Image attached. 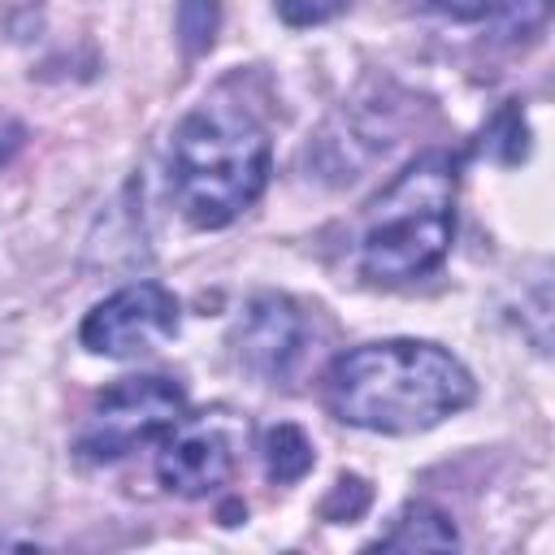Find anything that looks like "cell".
I'll return each mask as SVG.
<instances>
[{"label":"cell","mask_w":555,"mask_h":555,"mask_svg":"<svg viewBox=\"0 0 555 555\" xmlns=\"http://www.w3.org/2000/svg\"><path fill=\"white\" fill-rule=\"evenodd\" d=\"M325 408L369 434H425L464 412L477 395L473 373L438 343L382 338L343 351L325 369Z\"/></svg>","instance_id":"obj_1"},{"label":"cell","mask_w":555,"mask_h":555,"mask_svg":"<svg viewBox=\"0 0 555 555\" xmlns=\"http://www.w3.org/2000/svg\"><path fill=\"white\" fill-rule=\"evenodd\" d=\"M269 130L234 95L217 91L195 104L169 143V191L178 212L199 230L238 221L269 182Z\"/></svg>","instance_id":"obj_2"},{"label":"cell","mask_w":555,"mask_h":555,"mask_svg":"<svg viewBox=\"0 0 555 555\" xmlns=\"http://www.w3.org/2000/svg\"><path fill=\"white\" fill-rule=\"evenodd\" d=\"M455 238V165L442 152L416 156L364 208L356 269L377 286L429 278Z\"/></svg>","instance_id":"obj_3"},{"label":"cell","mask_w":555,"mask_h":555,"mask_svg":"<svg viewBox=\"0 0 555 555\" xmlns=\"http://www.w3.org/2000/svg\"><path fill=\"white\" fill-rule=\"evenodd\" d=\"M182 416H186V390L173 377L160 373L121 377L108 390H100L95 403L87 408L74 434V455L82 464H117L139 447H156Z\"/></svg>","instance_id":"obj_4"},{"label":"cell","mask_w":555,"mask_h":555,"mask_svg":"<svg viewBox=\"0 0 555 555\" xmlns=\"http://www.w3.org/2000/svg\"><path fill=\"white\" fill-rule=\"evenodd\" d=\"M243 442H247V425L225 408H212L204 416H182L156 442L160 447L156 451V477L169 494L204 499L234 477Z\"/></svg>","instance_id":"obj_5"},{"label":"cell","mask_w":555,"mask_h":555,"mask_svg":"<svg viewBox=\"0 0 555 555\" xmlns=\"http://www.w3.org/2000/svg\"><path fill=\"white\" fill-rule=\"evenodd\" d=\"M178 321H182V308L173 291H165L160 282H130L82 317L78 338L91 356L130 360L169 343L178 334Z\"/></svg>","instance_id":"obj_6"},{"label":"cell","mask_w":555,"mask_h":555,"mask_svg":"<svg viewBox=\"0 0 555 555\" xmlns=\"http://www.w3.org/2000/svg\"><path fill=\"white\" fill-rule=\"evenodd\" d=\"M304 312L286 295H256L234 321V356L260 382H282L304 356Z\"/></svg>","instance_id":"obj_7"},{"label":"cell","mask_w":555,"mask_h":555,"mask_svg":"<svg viewBox=\"0 0 555 555\" xmlns=\"http://www.w3.org/2000/svg\"><path fill=\"white\" fill-rule=\"evenodd\" d=\"M421 4L451 22L494 26V30H533L551 9V0H421Z\"/></svg>","instance_id":"obj_8"},{"label":"cell","mask_w":555,"mask_h":555,"mask_svg":"<svg viewBox=\"0 0 555 555\" xmlns=\"http://www.w3.org/2000/svg\"><path fill=\"white\" fill-rule=\"evenodd\" d=\"M382 551H447V546H460V533L451 525V516L434 503H408L390 529L377 538Z\"/></svg>","instance_id":"obj_9"},{"label":"cell","mask_w":555,"mask_h":555,"mask_svg":"<svg viewBox=\"0 0 555 555\" xmlns=\"http://www.w3.org/2000/svg\"><path fill=\"white\" fill-rule=\"evenodd\" d=\"M260 451H264L269 481H278V486H291L312 468V442H308V434L299 425H273L264 434Z\"/></svg>","instance_id":"obj_10"},{"label":"cell","mask_w":555,"mask_h":555,"mask_svg":"<svg viewBox=\"0 0 555 555\" xmlns=\"http://www.w3.org/2000/svg\"><path fill=\"white\" fill-rule=\"evenodd\" d=\"M178 26H182V39H186L191 52L208 48L212 43V30H217V0H182Z\"/></svg>","instance_id":"obj_11"},{"label":"cell","mask_w":555,"mask_h":555,"mask_svg":"<svg viewBox=\"0 0 555 555\" xmlns=\"http://www.w3.org/2000/svg\"><path fill=\"white\" fill-rule=\"evenodd\" d=\"M351 0H273L278 17L291 22V26H321L330 17H338Z\"/></svg>","instance_id":"obj_12"}]
</instances>
